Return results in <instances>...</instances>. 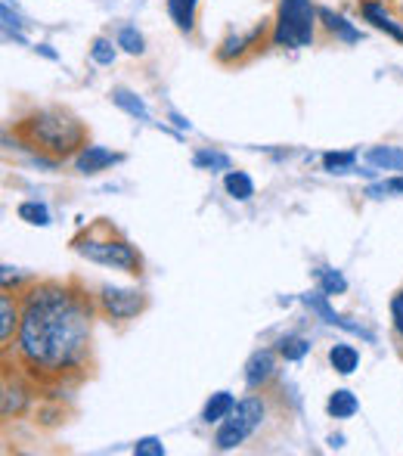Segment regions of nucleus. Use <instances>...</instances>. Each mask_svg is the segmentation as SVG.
Segmentation results:
<instances>
[{
    "label": "nucleus",
    "mask_w": 403,
    "mask_h": 456,
    "mask_svg": "<svg viewBox=\"0 0 403 456\" xmlns=\"http://www.w3.org/2000/svg\"><path fill=\"white\" fill-rule=\"evenodd\" d=\"M223 190H227V196L236 199V202H248V199L254 196V181L246 171L230 168V171H223Z\"/></svg>",
    "instance_id": "19"
},
{
    "label": "nucleus",
    "mask_w": 403,
    "mask_h": 456,
    "mask_svg": "<svg viewBox=\"0 0 403 456\" xmlns=\"http://www.w3.org/2000/svg\"><path fill=\"white\" fill-rule=\"evenodd\" d=\"M193 165L199 171H230L233 168V159L221 150H196Z\"/></svg>",
    "instance_id": "26"
},
{
    "label": "nucleus",
    "mask_w": 403,
    "mask_h": 456,
    "mask_svg": "<svg viewBox=\"0 0 403 456\" xmlns=\"http://www.w3.org/2000/svg\"><path fill=\"white\" fill-rule=\"evenodd\" d=\"M367 196H373V199H385V196H403V177H388V181L369 183V186H367Z\"/></svg>",
    "instance_id": "30"
},
{
    "label": "nucleus",
    "mask_w": 403,
    "mask_h": 456,
    "mask_svg": "<svg viewBox=\"0 0 403 456\" xmlns=\"http://www.w3.org/2000/svg\"><path fill=\"white\" fill-rule=\"evenodd\" d=\"M242 376H246V385L252 391L267 388V385L273 382V376H277V348L254 351L246 361V372H242Z\"/></svg>",
    "instance_id": "12"
},
{
    "label": "nucleus",
    "mask_w": 403,
    "mask_h": 456,
    "mask_svg": "<svg viewBox=\"0 0 403 456\" xmlns=\"http://www.w3.org/2000/svg\"><path fill=\"white\" fill-rule=\"evenodd\" d=\"M391 326H394V332H398V338L403 342V286L394 292V298H391Z\"/></svg>",
    "instance_id": "32"
},
{
    "label": "nucleus",
    "mask_w": 403,
    "mask_h": 456,
    "mask_svg": "<svg viewBox=\"0 0 403 456\" xmlns=\"http://www.w3.org/2000/svg\"><path fill=\"white\" fill-rule=\"evenodd\" d=\"M264 35H267V25H254L252 31H233V35H227L221 44H217V50H214L217 62H223V66L242 62L254 47H258Z\"/></svg>",
    "instance_id": "8"
},
{
    "label": "nucleus",
    "mask_w": 403,
    "mask_h": 456,
    "mask_svg": "<svg viewBox=\"0 0 403 456\" xmlns=\"http://www.w3.org/2000/svg\"><path fill=\"white\" fill-rule=\"evenodd\" d=\"M0 19H4V35L10 37V41L22 44V47H28L25 22H22V16H19L16 6H12V0H4V4H0Z\"/></svg>",
    "instance_id": "21"
},
{
    "label": "nucleus",
    "mask_w": 403,
    "mask_h": 456,
    "mask_svg": "<svg viewBox=\"0 0 403 456\" xmlns=\"http://www.w3.org/2000/svg\"><path fill=\"white\" fill-rule=\"evenodd\" d=\"M329 366L338 376H354V372L360 370V351L351 342H335L329 348Z\"/></svg>",
    "instance_id": "15"
},
{
    "label": "nucleus",
    "mask_w": 403,
    "mask_h": 456,
    "mask_svg": "<svg viewBox=\"0 0 403 456\" xmlns=\"http://www.w3.org/2000/svg\"><path fill=\"white\" fill-rule=\"evenodd\" d=\"M277 354L283 357L286 363H298L310 354V342L304 336H283L277 342Z\"/></svg>",
    "instance_id": "23"
},
{
    "label": "nucleus",
    "mask_w": 403,
    "mask_h": 456,
    "mask_svg": "<svg viewBox=\"0 0 403 456\" xmlns=\"http://www.w3.org/2000/svg\"><path fill=\"white\" fill-rule=\"evenodd\" d=\"M19 323H22V298L4 289V295H0V345H4V354H10L12 342H16Z\"/></svg>",
    "instance_id": "11"
},
{
    "label": "nucleus",
    "mask_w": 403,
    "mask_h": 456,
    "mask_svg": "<svg viewBox=\"0 0 403 456\" xmlns=\"http://www.w3.org/2000/svg\"><path fill=\"white\" fill-rule=\"evenodd\" d=\"M236 397L230 395V391H214V395L205 401V407H202V422L205 426H217V422H223L230 413H233V407H236Z\"/></svg>",
    "instance_id": "16"
},
{
    "label": "nucleus",
    "mask_w": 403,
    "mask_h": 456,
    "mask_svg": "<svg viewBox=\"0 0 403 456\" xmlns=\"http://www.w3.org/2000/svg\"><path fill=\"white\" fill-rule=\"evenodd\" d=\"M97 307L106 317L118 320V323H127L137 314L146 311V295L140 289H121V286H100L97 292Z\"/></svg>",
    "instance_id": "6"
},
{
    "label": "nucleus",
    "mask_w": 403,
    "mask_h": 456,
    "mask_svg": "<svg viewBox=\"0 0 403 456\" xmlns=\"http://www.w3.org/2000/svg\"><path fill=\"white\" fill-rule=\"evenodd\" d=\"M357 410H360V401H357V395L348 388H335L329 395V401H326V413H329L332 419H351Z\"/></svg>",
    "instance_id": "18"
},
{
    "label": "nucleus",
    "mask_w": 403,
    "mask_h": 456,
    "mask_svg": "<svg viewBox=\"0 0 403 456\" xmlns=\"http://www.w3.org/2000/svg\"><path fill=\"white\" fill-rule=\"evenodd\" d=\"M329 447H344V435H332V438H329Z\"/></svg>",
    "instance_id": "35"
},
{
    "label": "nucleus",
    "mask_w": 403,
    "mask_h": 456,
    "mask_svg": "<svg viewBox=\"0 0 403 456\" xmlns=\"http://www.w3.org/2000/svg\"><path fill=\"white\" fill-rule=\"evenodd\" d=\"M125 162V156L121 152H112L109 146H100V143H85L78 150V156H75V171L78 175H102V171L115 168V165Z\"/></svg>",
    "instance_id": "9"
},
{
    "label": "nucleus",
    "mask_w": 403,
    "mask_h": 456,
    "mask_svg": "<svg viewBox=\"0 0 403 456\" xmlns=\"http://www.w3.org/2000/svg\"><path fill=\"white\" fill-rule=\"evenodd\" d=\"M323 171H329V175H351V171H357V152L354 150L326 152Z\"/></svg>",
    "instance_id": "25"
},
{
    "label": "nucleus",
    "mask_w": 403,
    "mask_h": 456,
    "mask_svg": "<svg viewBox=\"0 0 403 456\" xmlns=\"http://www.w3.org/2000/svg\"><path fill=\"white\" fill-rule=\"evenodd\" d=\"M115 44H118L127 56H143L146 53V37L137 31V25H121L118 35H115Z\"/></svg>",
    "instance_id": "27"
},
{
    "label": "nucleus",
    "mask_w": 403,
    "mask_h": 456,
    "mask_svg": "<svg viewBox=\"0 0 403 456\" xmlns=\"http://www.w3.org/2000/svg\"><path fill=\"white\" fill-rule=\"evenodd\" d=\"M168 451H165L162 438H140L137 444H133V456H165Z\"/></svg>",
    "instance_id": "31"
},
{
    "label": "nucleus",
    "mask_w": 403,
    "mask_h": 456,
    "mask_svg": "<svg viewBox=\"0 0 403 456\" xmlns=\"http://www.w3.org/2000/svg\"><path fill=\"white\" fill-rule=\"evenodd\" d=\"M196 6L199 0H168V16L177 25V31L193 35L196 31Z\"/></svg>",
    "instance_id": "20"
},
{
    "label": "nucleus",
    "mask_w": 403,
    "mask_h": 456,
    "mask_svg": "<svg viewBox=\"0 0 403 456\" xmlns=\"http://www.w3.org/2000/svg\"><path fill=\"white\" fill-rule=\"evenodd\" d=\"M28 401H31L28 388H19L16 382L10 385V379H6L4 382V416H19Z\"/></svg>",
    "instance_id": "28"
},
{
    "label": "nucleus",
    "mask_w": 403,
    "mask_h": 456,
    "mask_svg": "<svg viewBox=\"0 0 403 456\" xmlns=\"http://www.w3.org/2000/svg\"><path fill=\"white\" fill-rule=\"evenodd\" d=\"M319 6L313 0H279L270 25V47L307 50L317 41Z\"/></svg>",
    "instance_id": "4"
},
{
    "label": "nucleus",
    "mask_w": 403,
    "mask_h": 456,
    "mask_svg": "<svg viewBox=\"0 0 403 456\" xmlns=\"http://www.w3.org/2000/svg\"><path fill=\"white\" fill-rule=\"evenodd\" d=\"M168 121L177 127V131H183V134H187V131H193V125H189V118H187V115H181V112H177V109H171V112H168Z\"/></svg>",
    "instance_id": "33"
},
{
    "label": "nucleus",
    "mask_w": 403,
    "mask_h": 456,
    "mask_svg": "<svg viewBox=\"0 0 403 456\" xmlns=\"http://www.w3.org/2000/svg\"><path fill=\"white\" fill-rule=\"evenodd\" d=\"M329 295H323L317 289V292H304L302 295V305L307 307V311L313 314V317H319L326 326H335V330H342V332H348V336H357V338H363V342H369L373 345L375 342V336L367 330V326H360L357 320H351V317H344V314H338L335 307L329 305Z\"/></svg>",
    "instance_id": "7"
},
{
    "label": "nucleus",
    "mask_w": 403,
    "mask_h": 456,
    "mask_svg": "<svg viewBox=\"0 0 403 456\" xmlns=\"http://www.w3.org/2000/svg\"><path fill=\"white\" fill-rule=\"evenodd\" d=\"M19 134L28 140V146L47 152L50 159H75L87 143V131L69 109L47 106L25 115L19 121Z\"/></svg>",
    "instance_id": "2"
},
{
    "label": "nucleus",
    "mask_w": 403,
    "mask_h": 456,
    "mask_svg": "<svg viewBox=\"0 0 403 456\" xmlns=\"http://www.w3.org/2000/svg\"><path fill=\"white\" fill-rule=\"evenodd\" d=\"M118 44H112V37H93L91 44V60L97 62V66H112L115 56H118Z\"/></svg>",
    "instance_id": "29"
},
{
    "label": "nucleus",
    "mask_w": 403,
    "mask_h": 456,
    "mask_svg": "<svg viewBox=\"0 0 403 456\" xmlns=\"http://www.w3.org/2000/svg\"><path fill=\"white\" fill-rule=\"evenodd\" d=\"M16 215H19V221L31 224V227H50V224H53L47 202H41V199H25V202H19Z\"/></svg>",
    "instance_id": "22"
},
{
    "label": "nucleus",
    "mask_w": 403,
    "mask_h": 456,
    "mask_svg": "<svg viewBox=\"0 0 403 456\" xmlns=\"http://www.w3.org/2000/svg\"><path fill=\"white\" fill-rule=\"evenodd\" d=\"M22 323L12 342V361L35 382L78 376L91 363L97 301L72 282L44 280L22 295Z\"/></svg>",
    "instance_id": "1"
},
{
    "label": "nucleus",
    "mask_w": 403,
    "mask_h": 456,
    "mask_svg": "<svg viewBox=\"0 0 403 456\" xmlns=\"http://www.w3.org/2000/svg\"><path fill=\"white\" fill-rule=\"evenodd\" d=\"M319 25L326 28V35H332L342 44H360L363 41V31L357 28L344 12H335L332 6H319Z\"/></svg>",
    "instance_id": "13"
},
{
    "label": "nucleus",
    "mask_w": 403,
    "mask_h": 456,
    "mask_svg": "<svg viewBox=\"0 0 403 456\" xmlns=\"http://www.w3.org/2000/svg\"><path fill=\"white\" fill-rule=\"evenodd\" d=\"M367 165L375 171H403V150L400 146H369Z\"/></svg>",
    "instance_id": "17"
},
{
    "label": "nucleus",
    "mask_w": 403,
    "mask_h": 456,
    "mask_svg": "<svg viewBox=\"0 0 403 456\" xmlns=\"http://www.w3.org/2000/svg\"><path fill=\"white\" fill-rule=\"evenodd\" d=\"M317 282H319V292L329 295V298H338V295L348 292V280L335 267H317Z\"/></svg>",
    "instance_id": "24"
},
{
    "label": "nucleus",
    "mask_w": 403,
    "mask_h": 456,
    "mask_svg": "<svg viewBox=\"0 0 403 456\" xmlns=\"http://www.w3.org/2000/svg\"><path fill=\"white\" fill-rule=\"evenodd\" d=\"M72 248H75V255H81V258L91 261V265L109 267V271H118V273L137 276L140 267H143V258H140L137 248H133L125 236L112 233L106 224H100V227H91L87 233L75 236Z\"/></svg>",
    "instance_id": "3"
},
{
    "label": "nucleus",
    "mask_w": 403,
    "mask_h": 456,
    "mask_svg": "<svg viewBox=\"0 0 403 456\" xmlns=\"http://www.w3.org/2000/svg\"><path fill=\"white\" fill-rule=\"evenodd\" d=\"M360 16H363V22H369L375 31H382V35H388L391 41L403 44V22L388 10L385 0H360Z\"/></svg>",
    "instance_id": "10"
},
{
    "label": "nucleus",
    "mask_w": 403,
    "mask_h": 456,
    "mask_svg": "<svg viewBox=\"0 0 403 456\" xmlns=\"http://www.w3.org/2000/svg\"><path fill=\"white\" fill-rule=\"evenodd\" d=\"M109 96H112V102L125 115H131L137 121H149V106H146V100L137 91H131V87H112Z\"/></svg>",
    "instance_id": "14"
},
{
    "label": "nucleus",
    "mask_w": 403,
    "mask_h": 456,
    "mask_svg": "<svg viewBox=\"0 0 403 456\" xmlns=\"http://www.w3.org/2000/svg\"><path fill=\"white\" fill-rule=\"evenodd\" d=\"M267 419V401L261 395H248L242 397L239 403L233 407V413L227 416L223 422H217L214 432V447L221 453H230L236 447H242Z\"/></svg>",
    "instance_id": "5"
},
{
    "label": "nucleus",
    "mask_w": 403,
    "mask_h": 456,
    "mask_svg": "<svg viewBox=\"0 0 403 456\" xmlns=\"http://www.w3.org/2000/svg\"><path fill=\"white\" fill-rule=\"evenodd\" d=\"M400 10H403V0H400Z\"/></svg>",
    "instance_id": "36"
},
{
    "label": "nucleus",
    "mask_w": 403,
    "mask_h": 456,
    "mask_svg": "<svg viewBox=\"0 0 403 456\" xmlns=\"http://www.w3.org/2000/svg\"><path fill=\"white\" fill-rule=\"evenodd\" d=\"M35 53L37 56H44V60H60V53H56V50L53 47H50V44H35Z\"/></svg>",
    "instance_id": "34"
}]
</instances>
